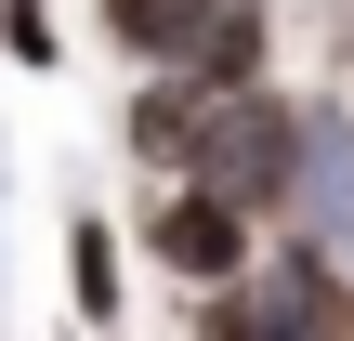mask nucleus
I'll use <instances>...</instances> for the list:
<instances>
[{
  "mask_svg": "<svg viewBox=\"0 0 354 341\" xmlns=\"http://www.w3.org/2000/svg\"><path fill=\"white\" fill-rule=\"evenodd\" d=\"M184 329L210 341H328L354 329V263H328L315 237H289L276 223V250H250V276H223V289H184Z\"/></svg>",
  "mask_w": 354,
  "mask_h": 341,
  "instance_id": "obj_1",
  "label": "nucleus"
},
{
  "mask_svg": "<svg viewBox=\"0 0 354 341\" xmlns=\"http://www.w3.org/2000/svg\"><path fill=\"white\" fill-rule=\"evenodd\" d=\"M131 250H145L171 289H223V276H250L263 210H250V197H223V184H197V171H158V184H145V210H131Z\"/></svg>",
  "mask_w": 354,
  "mask_h": 341,
  "instance_id": "obj_2",
  "label": "nucleus"
},
{
  "mask_svg": "<svg viewBox=\"0 0 354 341\" xmlns=\"http://www.w3.org/2000/svg\"><path fill=\"white\" fill-rule=\"evenodd\" d=\"M302 92H276V79H236L223 105H210V131H197V184H223V197H250L263 223H276V197H289V171H302Z\"/></svg>",
  "mask_w": 354,
  "mask_h": 341,
  "instance_id": "obj_3",
  "label": "nucleus"
},
{
  "mask_svg": "<svg viewBox=\"0 0 354 341\" xmlns=\"http://www.w3.org/2000/svg\"><path fill=\"white\" fill-rule=\"evenodd\" d=\"M223 92H236V79H197V66H145V79H131V105H118V158H131L145 184H158V171H184Z\"/></svg>",
  "mask_w": 354,
  "mask_h": 341,
  "instance_id": "obj_4",
  "label": "nucleus"
},
{
  "mask_svg": "<svg viewBox=\"0 0 354 341\" xmlns=\"http://www.w3.org/2000/svg\"><path fill=\"white\" fill-rule=\"evenodd\" d=\"M276 223L315 237L328 263H354V118H342V105L302 118V171H289V197H276Z\"/></svg>",
  "mask_w": 354,
  "mask_h": 341,
  "instance_id": "obj_5",
  "label": "nucleus"
},
{
  "mask_svg": "<svg viewBox=\"0 0 354 341\" xmlns=\"http://www.w3.org/2000/svg\"><path fill=\"white\" fill-rule=\"evenodd\" d=\"M118 302H131V276H118V223L79 210V223H66V315H79V329H118Z\"/></svg>",
  "mask_w": 354,
  "mask_h": 341,
  "instance_id": "obj_6",
  "label": "nucleus"
},
{
  "mask_svg": "<svg viewBox=\"0 0 354 341\" xmlns=\"http://www.w3.org/2000/svg\"><path fill=\"white\" fill-rule=\"evenodd\" d=\"M263 53H276V13H263V0H210V26H197L171 66H197V79H263Z\"/></svg>",
  "mask_w": 354,
  "mask_h": 341,
  "instance_id": "obj_7",
  "label": "nucleus"
},
{
  "mask_svg": "<svg viewBox=\"0 0 354 341\" xmlns=\"http://www.w3.org/2000/svg\"><path fill=\"white\" fill-rule=\"evenodd\" d=\"M92 26H105V53H131V66H171V53L210 26V0H92Z\"/></svg>",
  "mask_w": 354,
  "mask_h": 341,
  "instance_id": "obj_8",
  "label": "nucleus"
},
{
  "mask_svg": "<svg viewBox=\"0 0 354 341\" xmlns=\"http://www.w3.org/2000/svg\"><path fill=\"white\" fill-rule=\"evenodd\" d=\"M0 53H13L26 79H53V66H66V26H53V0H0Z\"/></svg>",
  "mask_w": 354,
  "mask_h": 341,
  "instance_id": "obj_9",
  "label": "nucleus"
}]
</instances>
